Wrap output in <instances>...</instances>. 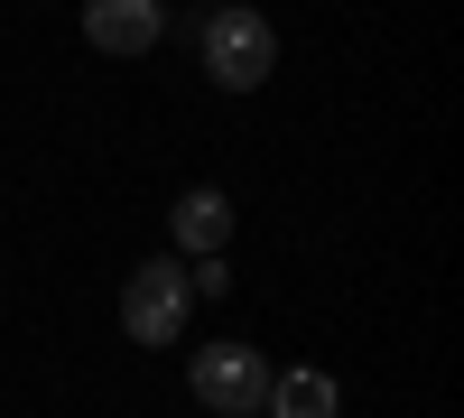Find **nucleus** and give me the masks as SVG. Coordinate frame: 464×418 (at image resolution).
I'll return each mask as SVG.
<instances>
[{
  "mask_svg": "<svg viewBox=\"0 0 464 418\" xmlns=\"http://www.w3.org/2000/svg\"><path fill=\"white\" fill-rule=\"evenodd\" d=\"M196 56H205V74L223 93H260L269 74H279V28H269L251 0H223V10H205V28H196Z\"/></svg>",
  "mask_w": 464,
  "mask_h": 418,
  "instance_id": "nucleus-1",
  "label": "nucleus"
},
{
  "mask_svg": "<svg viewBox=\"0 0 464 418\" xmlns=\"http://www.w3.org/2000/svg\"><path fill=\"white\" fill-rule=\"evenodd\" d=\"M186 307H196V288H186V260H177V251L140 260V270L121 279V335H130V345H149V354L186 335Z\"/></svg>",
  "mask_w": 464,
  "mask_h": 418,
  "instance_id": "nucleus-2",
  "label": "nucleus"
},
{
  "mask_svg": "<svg viewBox=\"0 0 464 418\" xmlns=\"http://www.w3.org/2000/svg\"><path fill=\"white\" fill-rule=\"evenodd\" d=\"M269 372H279V363H260V345H242V335H214V345L186 354V391H196L214 418H251L260 391H269Z\"/></svg>",
  "mask_w": 464,
  "mask_h": 418,
  "instance_id": "nucleus-3",
  "label": "nucleus"
},
{
  "mask_svg": "<svg viewBox=\"0 0 464 418\" xmlns=\"http://www.w3.org/2000/svg\"><path fill=\"white\" fill-rule=\"evenodd\" d=\"M159 37H168L159 0H84V47H102V56H149Z\"/></svg>",
  "mask_w": 464,
  "mask_h": 418,
  "instance_id": "nucleus-4",
  "label": "nucleus"
},
{
  "mask_svg": "<svg viewBox=\"0 0 464 418\" xmlns=\"http://www.w3.org/2000/svg\"><path fill=\"white\" fill-rule=\"evenodd\" d=\"M168 223H177V260H214L232 242V196H223V186H186Z\"/></svg>",
  "mask_w": 464,
  "mask_h": 418,
  "instance_id": "nucleus-5",
  "label": "nucleus"
},
{
  "mask_svg": "<svg viewBox=\"0 0 464 418\" xmlns=\"http://www.w3.org/2000/svg\"><path fill=\"white\" fill-rule=\"evenodd\" d=\"M260 409H269V418H334V409H343V391H334V372H316V363H288V372H269Z\"/></svg>",
  "mask_w": 464,
  "mask_h": 418,
  "instance_id": "nucleus-6",
  "label": "nucleus"
},
{
  "mask_svg": "<svg viewBox=\"0 0 464 418\" xmlns=\"http://www.w3.org/2000/svg\"><path fill=\"white\" fill-rule=\"evenodd\" d=\"M186 288H196V297H232V260H223V251L196 260V270H186Z\"/></svg>",
  "mask_w": 464,
  "mask_h": 418,
  "instance_id": "nucleus-7",
  "label": "nucleus"
},
{
  "mask_svg": "<svg viewBox=\"0 0 464 418\" xmlns=\"http://www.w3.org/2000/svg\"><path fill=\"white\" fill-rule=\"evenodd\" d=\"M251 418H260V409H251Z\"/></svg>",
  "mask_w": 464,
  "mask_h": 418,
  "instance_id": "nucleus-8",
  "label": "nucleus"
}]
</instances>
